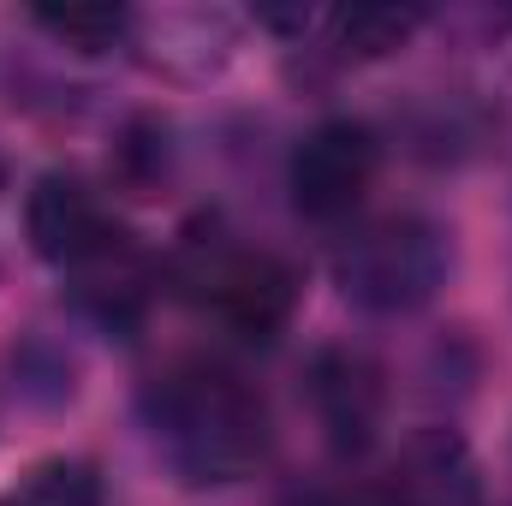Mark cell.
Wrapping results in <instances>:
<instances>
[{"label": "cell", "mask_w": 512, "mask_h": 506, "mask_svg": "<svg viewBox=\"0 0 512 506\" xmlns=\"http://www.w3.org/2000/svg\"><path fill=\"white\" fill-rule=\"evenodd\" d=\"M310 405H316V423L328 435L334 453H364L382 429V411H387V381L382 370L364 358V352H322L310 364Z\"/></svg>", "instance_id": "7"}, {"label": "cell", "mask_w": 512, "mask_h": 506, "mask_svg": "<svg viewBox=\"0 0 512 506\" xmlns=\"http://www.w3.org/2000/svg\"><path fill=\"white\" fill-rule=\"evenodd\" d=\"M382 143L364 120H322L286 161V191L304 221H346L376 185Z\"/></svg>", "instance_id": "4"}, {"label": "cell", "mask_w": 512, "mask_h": 506, "mask_svg": "<svg viewBox=\"0 0 512 506\" xmlns=\"http://www.w3.org/2000/svg\"><path fill=\"white\" fill-rule=\"evenodd\" d=\"M24 233H30V251L42 256L48 268H60V274H84L114 245H126V233L108 221L102 197L78 173H60V167L30 185V197H24Z\"/></svg>", "instance_id": "5"}, {"label": "cell", "mask_w": 512, "mask_h": 506, "mask_svg": "<svg viewBox=\"0 0 512 506\" xmlns=\"http://www.w3.org/2000/svg\"><path fill=\"white\" fill-rule=\"evenodd\" d=\"M382 506H483V471L459 429H417L382 471Z\"/></svg>", "instance_id": "6"}, {"label": "cell", "mask_w": 512, "mask_h": 506, "mask_svg": "<svg viewBox=\"0 0 512 506\" xmlns=\"http://www.w3.org/2000/svg\"><path fill=\"white\" fill-rule=\"evenodd\" d=\"M334 280L370 316H411L447 286V233L423 215H382L340 245Z\"/></svg>", "instance_id": "2"}, {"label": "cell", "mask_w": 512, "mask_h": 506, "mask_svg": "<svg viewBox=\"0 0 512 506\" xmlns=\"http://www.w3.org/2000/svg\"><path fill=\"white\" fill-rule=\"evenodd\" d=\"M30 18H36L54 42L78 48V54H108V48L126 42V30H131L126 6H36Z\"/></svg>", "instance_id": "10"}, {"label": "cell", "mask_w": 512, "mask_h": 506, "mask_svg": "<svg viewBox=\"0 0 512 506\" xmlns=\"http://www.w3.org/2000/svg\"><path fill=\"white\" fill-rule=\"evenodd\" d=\"M417 30H423V12H417V6H376V0L340 6V12L328 18L334 48L352 54V60H382V54H393V48H405Z\"/></svg>", "instance_id": "8"}, {"label": "cell", "mask_w": 512, "mask_h": 506, "mask_svg": "<svg viewBox=\"0 0 512 506\" xmlns=\"http://www.w3.org/2000/svg\"><path fill=\"white\" fill-rule=\"evenodd\" d=\"M197 298L245 340H274L286 334L298 310V268L274 251H239V245H209L191 268Z\"/></svg>", "instance_id": "3"}, {"label": "cell", "mask_w": 512, "mask_h": 506, "mask_svg": "<svg viewBox=\"0 0 512 506\" xmlns=\"http://www.w3.org/2000/svg\"><path fill=\"white\" fill-rule=\"evenodd\" d=\"M6 506H108V489L96 465L84 459H42L24 471V483L6 495Z\"/></svg>", "instance_id": "9"}, {"label": "cell", "mask_w": 512, "mask_h": 506, "mask_svg": "<svg viewBox=\"0 0 512 506\" xmlns=\"http://www.w3.org/2000/svg\"><path fill=\"white\" fill-rule=\"evenodd\" d=\"M149 429L167 471L191 489H227L262 471L274 447L268 405L227 364H179L149 387Z\"/></svg>", "instance_id": "1"}]
</instances>
